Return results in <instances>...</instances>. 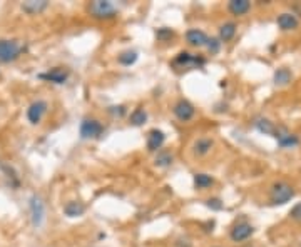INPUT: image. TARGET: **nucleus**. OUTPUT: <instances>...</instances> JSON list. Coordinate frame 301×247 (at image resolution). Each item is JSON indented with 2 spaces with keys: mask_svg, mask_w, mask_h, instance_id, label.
<instances>
[{
  "mask_svg": "<svg viewBox=\"0 0 301 247\" xmlns=\"http://www.w3.org/2000/svg\"><path fill=\"white\" fill-rule=\"evenodd\" d=\"M294 197V189L288 182H274L269 190V200L273 205H283Z\"/></svg>",
  "mask_w": 301,
  "mask_h": 247,
  "instance_id": "1",
  "label": "nucleus"
},
{
  "mask_svg": "<svg viewBox=\"0 0 301 247\" xmlns=\"http://www.w3.org/2000/svg\"><path fill=\"white\" fill-rule=\"evenodd\" d=\"M87 12L90 17L99 19V20H109L114 19L117 15V7L112 2H106V0H95L87 5Z\"/></svg>",
  "mask_w": 301,
  "mask_h": 247,
  "instance_id": "2",
  "label": "nucleus"
},
{
  "mask_svg": "<svg viewBox=\"0 0 301 247\" xmlns=\"http://www.w3.org/2000/svg\"><path fill=\"white\" fill-rule=\"evenodd\" d=\"M22 52L24 45L19 40H0V62H4V64L19 59Z\"/></svg>",
  "mask_w": 301,
  "mask_h": 247,
  "instance_id": "3",
  "label": "nucleus"
},
{
  "mask_svg": "<svg viewBox=\"0 0 301 247\" xmlns=\"http://www.w3.org/2000/svg\"><path fill=\"white\" fill-rule=\"evenodd\" d=\"M104 134V126L97 119H84L80 124V137L82 139H99Z\"/></svg>",
  "mask_w": 301,
  "mask_h": 247,
  "instance_id": "4",
  "label": "nucleus"
},
{
  "mask_svg": "<svg viewBox=\"0 0 301 247\" xmlns=\"http://www.w3.org/2000/svg\"><path fill=\"white\" fill-rule=\"evenodd\" d=\"M172 112H174V115L181 122H187V120H191L192 117H194L196 109H194V105H192L189 100L181 99V100L176 102V105H174V109H172Z\"/></svg>",
  "mask_w": 301,
  "mask_h": 247,
  "instance_id": "5",
  "label": "nucleus"
},
{
  "mask_svg": "<svg viewBox=\"0 0 301 247\" xmlns=\"http://www.w3.org/2000/svg\"><path fill=\"white\" fill-rule=\"evenodd\" d=\"M253 234H254V227H253L251 224H248V222H238L231 229V234H229V237H231L233 242H243V240H248Z\"/></svg>",
  "mask_w": 301,
  "mask_h": 247,
  "instance_id": "6",
  "label": "nucleus"
},
{
  "mask_svg": "<svg viewBox=\"0 0 301 247\" xmlns=\"http://www.w3.org/2000/svg\"><path fill=\"white\" fill-rule=\"evenodd\" d=\"M47 112V102L45 100H35L29 105L27 109V119L30 124H39L42 120L44 114Z\"/></svg>",
  "mask_w": 301,
  "mask_h": 247,
  "instance_id": "7",
  "label": "nucleus"
},
{
  "mask_svg": "<svg viewBox=\"0 0 301 247\" xmlns=\"http://www.w3.org/2000/svg\"><path fill=\"white\" fill-rule=\"evenodd\" d=\"M206 64V59L199 57V55H192L189 52H181L174 59V65L179 67H203Z\"/></svg>",
  "mask_w": 301,
  "mask_h": 247,
  "instance_id": "8",
  "label": "nucleus"
},
{
  "mask_svg": "<svg viewBox=\"0 0 301 247\" xmlns=\"http://www.w3.org/2000/svg\"><path fill=\"white\" fill-rule=\"evenodd\" d=\"M164 142H166L164 132L159 131V129H152V131L149 132V136H147V151L159 152L161 147L164 146Z\"/></svg>",
  "mask_w": 301,
  "mask_h": 247,
  "instance_id": "9",
  "label": "nucleus"
},
{
  "mask_svg": "<svg viewBox=\"0 0 301 247\" xmlns=\"http://www.w3.org/2000/svg\"><path fill=\"white\" fill-rule=\"evenodd\" d=\"M274 137H276L279 146L284 147V149H286V147H294V146H298V144H299V139L296 136H293L291 132H288L284 127H278L276 132H274Z\"/></svg>",
  "mask_w": 301,
  "mask_h": 247,
  "instance_id": "10",
  "label": "nucleus"
},
{
  "mask_svg": "<svg viewBox=\"0 0 301 247\" xmlns=\"http://www.w3.org/2000/svg\"><path fill=\"white\" fill-rule=\"evenodd\" d=\"M39 77L44 80L54 82V84H64V82L69 79V70L62 69V67H55V69L45 72V74H40Z\"/></svg>",
  "mask_w": 301,
  "mask_h": 247,
  "instance_id": "11",
  "label": "nucleus"
},
{
  "mask_svg": "<svg viewBox=\"0 0 301 247\" xmlns=\"http://www.w3.org/2000/svg\"><path fill=\"white\" fill-rule=\"evenodd\" d=\"M186 40L187 44L192 45V47H204V45H208V35L203 32L199 29H191L186 32Z\"/></svg>",
  "mask_w": 301,
  "mask_h": 247,
  "instance_id": "12",
  "label": "nucleus"
},
{
  "mask_svg": "<svg viewBox=\"0 0 301 247\" xmlns=\"http://www.w3.org/2000/svg\"><path fill=\"white\" fill-rule=\"evenodd\" d=\"M30 214H32V222L34 225H40L44 220V204L40 197L37 195H34L32 199H30Z\"/></svg>",
  "mask_w": 301,
  "mask_h": 247,
  "instance_id": "13",
  "label": "nucleus"
},
{
  "mask_svg": "<svg viewBox=\"0 0 301 247\" xmlns=\"http://www.w3.org/2000/svg\"><path fill=\"white\" fill-rule=\"evenodd\" d=\"M278 27L281 29V30H294L298 27V17L294 14H291V12H284V14H281V15H278Z\"/></svg>",
  "mask_w": 301,
  "mask_h": 247,
  "instance_id": "14",
  "label": "nucleus"
},
{
  "mask_svg": "<svg viewBox=\"0 0 301 247\" xmlns=\"http://www.w3.org/2000/svg\"><path fill=\"white\" fill-rule=\"evenodd\" d=\"M228 10L233 15H236V17H241V15L248 14L251 10V4L248 0H231L228 4Z\"/></svg>",
  "mask_w": 301,
  "mask_h": 247,
  "instance_id": "15",
  "label": "nucleus"
},
{
  "mask_svg": "<svg viewBox=\"0 0 301 247\" xmlns=\"http://www.w3.org/2000/svg\"><path fill=\"white\" fill-rule=\"evenodd\" d=\"M49 2L47 0H29V2L22 4V10L27 14H40L44 9H47Z\"/></svg>",
  "mask_w": 301,
  "mask_h": 247,
  "instance_id": "16",
  "label": "nucleus"
},
{
  "mask_svg": "<svg viewBox=\"0 0 301 247\" xmlns=\"http://www.w3.org/2000/svg\"><path fill=\"white\" fill-rule=\"evenodd\" d=\"M213 146H214V141L213 139H209V137H201V139H197V141L194 142V154L196 156H206V154L211 151L213 149Z\"/></svg>",
  "mask_w": 301,
  "mask_h": 247,
  "instance_id": "17",
  "label": "nucleus"
},
{
  "mask_svg": "<svg viewBox=\"0 0 301 247\" xmlns=\"http://www.w3.org/2000/svg\"><path fill=\"white\" fill-rule=\"evenodd\" d=\"M254 127H256L261 134H266V136H274V132H276L274 124L271 120L264 119V117H258V119L254 120Z\"/></svg>",
  "mask_w": 301,
  "mask_h": 247,
  "instance_id": "18",
  "label": "nucleus"
},
{
  "mask_svg": "<svg viewBox=\"0 0 301 247\" xmlns=\"http://www.w3.org/2000/svg\"><path fill=\"white\" fill-rule=\"evenodd\" d=\"M236 29L238 27L234 22H228L221 25V27H219V40H221V42H229V40L236 35Z\"/></svg>",
  "mask_w": 301,
  "mask_h": 247,
  "instance_id": "19",
  "label": "nucleus"
},
{
  "mask_svg": "<svg viewBox=\"0 0 301 247\" xmlns=\"http://www.w3.org/2000/svg\"><path fill=\"white\" fill-rule=\"evenodd\" d=\"M84 210H85V207L80 202H69V204H65V207H64V212H65V215H69V217H79V215L84 214Z\"/></svg>",
  "mask_w": 301,
  "mask_h": 247,
  "instance_id": "20",
  "label": "nucleus"
},
{
  "mask_svg": "<svg viewBox=\"0 0 301 247\" xmlns=\"http://www.w3.org/2000/svg\"><path fill=\"white\" fill-rule=\"evenodd\" d=\"M172 161H174V157H172V154L169 151H159L156 156V166L157 167H169Z\"/></svg>",
  "mask_w": 301,
  "mask_h": 247,
  "instance_id": "21",
  "label": "nucleus"
},
{
  "mask_svg": "<svg viewBox=\"0 0 301 247\" xmlns=\"http://www.w3.org/2000/svg\"><path fill=\"white\" fill-rule=\"evenodd\" d=\"M214 184V179L209 174H196L194 176V185L196 189H208Z\"/></svg>",
  "mask_w": 301,
  "mask_h": 247,
  "instance_id": "22",
  "label": "nucleus"
},
{
  "mask_svg": "<svg viewBox=\"0 0 301 247\" xmlns=\"http://www.w3.org/2000/svg\"><path fill=\"white\" fill-rule=\"evenodd\" d=\"M291 80V72L288 69H278L274 72V84L278 85H286Z\"/></svg>",
  "mask_w": 301,
  "mask_h": 247,
  "instance_id": "23",
  "label": "nucleus"
},
{
  "mask_svg": "<svg viewBox=\"0 0 301 247\" xmlns=\"http://www.w3.org/2000/svg\"><path fill=\"white\" fill-rule=\"evenodd\" d=\"M147 120V114H146V110L144 109H136L134 112L131 114V124L132 126H136V127H139V126H142Z\"/></svg>",
  "mask_w": 301,
  "mask_h": 247,
  "instance_id": "24",
  "label": "nucleus"
},
{
  "mask_svg": "<svg viewBox=\"0 0 301 247\" xmlns=\"http://www.w3.org/2000/svg\"><path fill=\"white\" fill-rule=\"evenodd\" d=\"M117 60H119V64L122 65H132L137 60V52H134V50H126V52H122L119 55Z\"/></svg>",
  "mask_w": 301,
  "mask_h": 247,
  "instance_id": "25",
  "label": "nucleus"
},
{
  "mask_svg": "<svg viewBox=\"0 0 301 247\" xmlns=\"http://www.w3.org/2000/svg\"><path fill=\"white\" fill-rule=\"evenodd\" d=\"M219 49H221V42H219V39L213 37V39L208 40V50H209V54H211V55L218 54Z\"/></svg>",
  "mask_w": 301,
  "mask_h": 247,
  "instance_id": "26",
  "label": "nucleus"
},
{
  "mask_svg": "<svg viewBox=\"0 0 301 247\" xmlns=\"http://www.w3.org/2000/svg\"><path fill=\"white\" fill-rule=\"evenodd\" d=\"M172 35H174V32H172L171 29H167V27H162V29H159L156 32V37L159 40H167V39H171Z\"/></svg>",
  "mask_w": 301,
  "mask_h": 247,
  "instance_id": "27",
  "label": "nucleus"
},
{
  "mask_svg": "<svg viewBox=\"0 0 301 247\" xmlns=\"http://www.w3.org/2000/svg\"><path fill=\"white\" fill-rule=\"evenodd\" d=\"M206 205L209 209H213V210H221L223 209L221 199H209V200H206Z\"/></svg>",
  "mask_w": 301,
  "mask_h": 247,
  "instance_id": "28",
  "label": "nucleus"
},
{
  "mask_svg": "<svg viewBox=\"0 0 301 247\" xmlns=\"http://www.w3.org/2000/svg\"><path fill=\"white\" fill-rule=\"evenodd\" d=\"M289 215H291L293 220H301V202H298L291 210H289Z\"/></svg>",
  "mask_w": 301,
  "mask_h": 247,
  "instance_id": "29",
  "label": "nucleus"
},
{
  "mask_svg": "<svg viewBox=\"0 0 301 247\" xmlns=\"http://www.w3.org/2000/svg\"><path fill=\"white\" fill-rule=\"evenodd\" d=\"M109 112L111 114H114V115H122L126 112V107L124 105H117V107H109Z\"/></svg>",
  "mask_w": 301,
  "mask_h": 247,
  "instance_id": "30",
  "label": "nucleus"
}]
</instances>
